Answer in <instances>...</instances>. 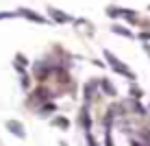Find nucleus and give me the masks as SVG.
<instances>
[{"mask_svg":"<svg viewBox=\"0 0 150 146\" xmlns=\"http://www.w3.org/2000/svg\"><path fill=\"white\" fill-rule=\"evenodd\" d=\"M133 146H144L142 142H133Z\"/></svg>","mask_w":150,"mask_h":146,"instance_id":"nucleus-10","label":"nucleus"},{"mask_svg":"<svg viewBox=\"0 0 150 146\" xmlns=\"http://www.w3.org/2000/svg\"><path fill=\"white\" fill-rule=\"evenodd\" d=\"M57 124H59V127H68V120L65 118H57Z\"/></svg>","mask_w":150,"mask_h":146,"instance_id":"nucleus-7","label":"nucleus"},{"mask_svg":"<svg viewBox=\"0 0 150 146\" xmlns=\"http://www.w3.org/2000/svg\"><path fill=\"white\" fill-rule=\"evenodd\" d=\"M7 127H9V131H11V133L24 137V131H22V124H20V122H7Z\"/></svg>","mask_w":150,"mask_h":146,"instance_id":"nucleus-4","label":"nucleus"},{"mask_svg":"<svg viewBox=\"0 0 150 146\" xmlns=\"http://www.w3.org/2000/svg\"><path fill=\"white\" fill-rule=\"evenodd\" d=\"M20 15H24V18L33 20V22H37V24H44V22H46V20L41 18V15H37V13H33V11H28V9H20Z\"/></svg>","mask_w":150,"mask_h":146,"instance_id":"nucleus-2","label":"nucleus"},{"mask_svg":"<svg viewBox=\"0 0 150 146\" xmlns=\"http://www.w3.org/2000/svg\"><path fill=\"white\" fill-rule=\"evenodd\" d=\"M113 33H120V35H126V37H131V33H128L124 26H113Z\"/></svg>","mask_w":150,"mask_h":146,"instance_id":"nucleus-5","label":"nucleus"},{"mask_svg":"<svg viewBox=\"0 0 150 146\" xmlns=\"http://www.w3.org/2000/svg\"><path fill=\"white\" fill-rule=\"evenodd\" d=\"M105 57H107V59H109V63H111V68H113V70H117V72H120V74H124V76H126V79H135V74H133V72L128 70V68L124 66L122 61H117L115 57H113V55L109 53V50H107V53H105Z\"/></svg>","mask_w":150,"mask_h":146,"instance_id":"nucleus-1","label":"nucleus"},{"mask_svg":"<svg viewBox=\"0 0 150 146\" xmlns=\"http://www.w3.org/2000/svg\"><path fill=\"white\" fill-rule=\"evenodd\" d=\"M102 87L107 90V94H109V96H113V87H111V83H109V81H102Z\"/></svg>","mask_w":150,"mask_h":146,"instance_id":"nucleus-6","label":"nucleus"},{"mask_svg":"<svg viewBox=\"0 0 150 146\" xmlns=\"http://www.w3.org/2000/svg\"><path fill=\"white\" fill-rule=\"evenodd\" d=\"M4 18H13V13H0V20H4Z\"/></svg>","mask_w":150,"mask_h":146,"instance_id":"nucleus-9","label":"nucleus"},{"mask_svg":"<svg viewBox=\"0 0 150 146\" xmlns=\"http://www.w3.org/2000/svg\"><path fill=\"white\" fill-rule=\"evenodd\" d=\"M48 13L52 15L57 22H72V18H70L68 13H61V11H57V9H48Z\"/></svg>","mask_w":150,"mask_h":146,"instance_id":"nucleus-3","label":"nucleus"},{"mask_svg":"<svg viewBox=\"0 0 150 146\" xmlns=\"http://www.w3.org/2000/svg\"><path fill=\"white\" fill-rule=\"evenodd\" d=\"M131 94H133V96H135V98H139V96H142V92H139V90H135V87H133V90H131Z\"/></svg>","mask_w":150,"mask_h":146,"instance_id":"nucleus-8","label":"nucleus"}]
</instances>
